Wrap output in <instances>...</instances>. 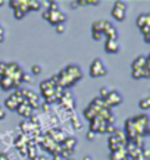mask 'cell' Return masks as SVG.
I'll use <instances>...</instances> for the list:
<instances>
[{
    "label": "cell",
    "instance_id": "6da1fadb",
    "mask_svg": "<svg viewBox=\"0 0 150 160\" xmlns=\"http://www.w3.org/2000/svg\"><path fill=\"white\" fill-rule=\"evenodd\" d=\"M56 77V82L60 88H71L72 85L78 82V81H81L82 78V71L81 68L78 66V65H68L66 68H63L58 75H54Z\"/></svg>",
    "mask_w": 150,
    "mask_h": 160
},
{
    "label": "cell",
    "instance_id": "7a4b0ae2",
    "mask_svg": "<svg viewBox=\"0 0 150 160\" xmlns=\"http://www.w3.org/2000/svg\"><path fill=\"white\" fill-rule=\"evenodd\" d=\"M103 106H105V102H103L100 97H96L94 100H91V103L88 104V107L84 110V116L87 118L88 121H93L94 118L99 116V112L102 110Z\"/></svg>",
    "mask_w": 150,
    "mask_h": 160
},
{
    "label": "cell",
    "instance_id": "3957f363",
    "mask_svg": "<svg viewBox=\"0 0 150 160\" xmlns=\"http://www.w3.org/2000/svg\"><path fill=\"white\" fill-rule=\"evenodd\" d=\"M43 18L46 21H49L52 25H59V24H65L66 22V15L63 13L62 10H44L43 12Z\"/></svg>",
    "mask_w": 150,
    "mask_h": 160
},
{
    "label": "cell",
    "instance_id": "277c9868",
    "mask_svg": "<svg viewBox=\"0 0 150 160\" xmlns=\"http://www.w3.org/2000/svg\"><path fill=\"white\" fill-rule=\"evenodd\" d=\"M107 73V68L106 63L103 62L100 58H96L90 65V77L91 78H100L105 77Z\"/></svg>",
    "mask_w": 150,
    "mask_h": 160
},
{
    "label": "cell",
    "instance_id": "5b68a950",
    "mask_svg": "<svg viewBox=\"0 0 150 160\" xmlns=\"http://www.w3.org/2000/svg\"><path fill=\"white\" fill-rule=\"evenodd\" d=\"M127 12H128V3L127 2H122V0H118L113 3V8H112V16L115 18L116 21H124L127 16Z\"/></svg>",
    "mask_w": 150,
    "mask_h": 160
},
{
    "label": "cell",
    "instance_id": "8992f818",
    "mask_svg": "<svg viewBox=\"0 0 150 160\" xmlns=\"http://www.w3.org/2000/svg\"><path fill=\"white\" fill-rule=\"evenodd\" d=\"M122 96H121V92L118 91V90H109V94L106 96V98L103 100L105 102V104L106 106H109L112 109L113 106H119L122 103Z\"/></svg>",
    "mask_w": 150,
    "mask_h": 160
},
{
    "label": "cell",
    "instance_id": "52a82bcc",
    "mask_svg": "<svg viewBox=\"0 0 150 160\" xmlns=\"http://www.w3.org/2000/svg\"><path fill=\"white\" fill-rule=\"evenodd\" d=\"M24 102V98L21 97L19 94H18V91H15V92H12L9 97L5 100V106L9 109V110H12V112H16V109L19 107V104Z\"/></svg>",
    "mask_w": 150,
    "mask_h": 160
},
{
    "label": "cell",
    "instance_id": "ba28073f",
    "mask_svg": "<svg viewBox=\"0 0 150 160\" xmlns=\"http://www.w3.org/2000/svg\"><path fill=\"white\" fill-rule=\"evenodd\" d=\"M90 131L94 132V134H102V132H106V128H107V122L103 119V118L97 116L94 118L93 121H90Z\"/></svg>",
    "mask_w": 150,
    "mask_h": 160
},
{
    "label": "cell",
    "instance_id": "9c48e42d",
    "mask_svg": "<svg viewBox=\"0 0 150 160\" xmlns=\"http://www.w3.org/2000/svg\"><path fill=\"white\" fill-rule=\"evenodd\" d=\"M21 82L19 81H13L8 77H2L0 78V88L5 90V91H9V90H13V88H19Z\"/></svg>",
    "mask_w": 150,
    "mask_h": 160
},
{
    "label": "cell",
    "instance_id": "30bf717a",
    "mask_svg": "<svg viewBox=\"0 0 150 160\" xmlns=\"http://www.w3.org/2000/svg\"><path fill=\"white\" fill-rule=\"evenodd\" d=\"M150 68V56H138L134 59V62L131 65L132 69H141V68Z\"/></svg>",
    "mask_w": 150,
    "mask_h": 160
},
{
    "label": "cell",
    "instance_id": "8fae6325",
    "mask_svg": "<svg viewBox=\"0 0 150 160\" xmlns=\"http://www.w3.org/2000/svg\"><path fill=\"white\" fill-rule=\"evenodd\" d=\"M105 50L109 54H116L121 50V44H119L118 40H107L106 44H105Z\"/></svg>",
    "mask_w": 150,
    "mask_h": 160
},
{
    "label": "cell",
    "instance_id": "7c38bea8",
    "mask_svg": "<svg viewBox=\"0 0 150 160\" xmlns=\"http://www.w3.org/2000/svg\"><path fill=\"white\" fill-rule=\"evenodd\" d=\"M16 112L19 113L21 116H24V118H31L33 116V109H31V106H29L25 100L19 104V107L16 109Z\"/></svg>",
    "mask_w": 150,
    "mask_h": 160
},
{
    "label": "cell",
    "instance_id": "4fadbf2b",
    "mask_svg": "<svg viewBox=\"0 0 150 160\" xmlns=\"http://www.w3.org/2000/svg\"><path fill=\"white\" fill-rule=\"evenodd\" d=\"M103 35H105L107 40H118V37H119V34H118V28H115V27L109 22L107 27H106V29H105V32H103Z\"/></svg>",
    "mask_w": 150,
    "mask_h": 160
},
{
    "label": "cell",
    "instance_id": "5bb4252c",
    "mask_svg": "<svg viewBox=\"0 0 150 160\" xmlns=\"http://www.w3.org/2000/svg\"><path fill=\"white\" fill-rule=\"evenodd\" d=\"M109 21H96L94 24L91 25V32H97V34H103L105 29H106Z\"/></svg>",
    "mask_w": 150,
    "mask_h": 160
},
{
    "label": "cell",
    "instance_id": "9a60e30c",
    "mask_svg": "<svg viewBox=\"0 0 150 160\" xmlns=\"http://www.w3.org/2000/svg\"><path fill=\"white\" fill-rule=\"evenodd\" d=\"M132 78L134 79H140V78H150V69L146 68L141 69H132Z\"/></svg>",
    "mask_w": 150,
    "mask_h": 160
},
{
    "label": "cell",
    "instance_id": "2e32d148",
    "mask_svg": "<svg viewBox=\"0 0 150 160\" xmlns=\"http://www.w3.org/2000/svg\"><path fill=\"white\" fill-rule=\"evenodd\" d=\"M137 25H138V28H143V27H150V15L149 13L138 15V18H137Z\"/></svg>",
    "mask_w": 150,
    "mask_h": 160
},
{
    "label": "cell",
    "instance_id": "e0dca14e",
    "mask_svg": "<svg viewBox=\"0 0 150 160\" xmlns=\"http://www.w3.org/2000/svg\"><path fill=\"white\" fill-rule=\"evenodd\" d=\"M125 156H127V151L124 147H122V148H118V150L111 151V160H122Z\"/></svg>",
    "mask_w": 150,
    "mask_h": 160
},
{
    "label": "cell",
    "instance_id": "ac0fdd59",
    "mask_svg": "<svg viewBox=\"0 0 150 160\" xmlns=\"http://www.w3.org/2000/svg\"><path fill=\"white\" fill-rule=\"evenodd\" d=\"M43 5V2H37V0H28V8L29 10H39Z\"/></svg>",
    "mask_w": 150,
    "mask_h": 160
},
{
    "label": "cell",
    "instance_id": "d6986e66",
    "mask_svg": "<svg viewBox=\"0 0 150 160\" xmlns=\"http://www.w3.org/2000/svg\"><path fill=\"white\" fill-rule=\"evenodd\" d=\"M138 106H140V109H143V110H147L150 107V97H144L143 100H140Z\"/></svg>",
    "mask_w": 150,
    "mask_h": 160
},
{
    "label": "cell",
    "instance_id": "ffe728a7",
    "mask_svg": "<svg viewBox=\"0 0 150 160\" xmlns=\"http://www.w3.org/2000/svg\"><path fill=\"white\" fill-rule=\"evenodd\" d=\"M41 66L40 65H33V68H31V75H40L41 73Z\"/></svg>",
    "mask_w": 150,
    "mask_h": 160
},
{
    "label": "cell",
    "instance_id": "44dd1931",
    "mask_svg": "<svg viewBox=\"0 0 150 160\" xmlns=\"http://www.w3.org/2000/svg\"><path fill=\"white\" fill-rule=\"evenodd\" d=\"M5 38H6V29H5V27H3V24L0 22V43H3Z\"/></svg>",
    "mask_w": 150,
    "mask_h": 160
},
{
    "label": "cell",
    "instance_id": "7402d4cb",
    "mask_svg": "<svg viewBox=\"0 0 150 160\" xmlns=\"http://www.w3.org/2000/svg\"><path fill=\"white\" fill-rule=\"evenodd\" d=\"M34 81V77L31 73H24L22 75V82H33Z\"/></svg>",
    "mask_w": 150,
    "mask_h": 160
},
{
    "label": "cell",
    "instance_id": "603a6c76",
    "mask_svg": "<svg viewBox=\"0 0 150 160\" xmlns=\"http://www.w3.org/2000/svg\"><path fill=\"white\" fill-rule=\"evenodd\" d=\"M107 94H109V88H107V87H102V88H100V98H102V100H105V98H106Z\"/></svg>",
    "mask_w": 150,
    "mask_h": 160
},
{
    "label": "cell",
    "instance_id": "cb8c5ba5",
    "mask_svg": "<svg viewBox=\"0 0 150 160\" xmlns=\"http://www.w3.org/2000/svg\"><path fill=\"white\" fill-rule=\"evenodd\" d=\"M6 66H8V63H6V62H0V78H2V77H5Z\"/></svg>",
    "mask_w": 150,
    "mask_h": 160
},
{
    "label": "cell",
    "instance_id": "d4e9b609",
    "mask_svg": "<svg viewBox=\"0 0 150 160\" xmlns=\"http://www.w3.org/2000/svg\"><path fill=\"white\" fill-rule=\"evenodd\" d=\"M56 32H58V34H63V32H65V24L56 25Z\"/></svg>",
    "mask_w": 150,
    "mask_h": 160
},
{
    "label": "cell",
    "instance_id": "484cf974",
    "mask_svg": "<svg viewBox=\"0 0 150 160\" xmlns=\"http://www.w3.org/2000/svg\"><path fill=\"white\" fill-rule=\"evenodd\" d=\"M13 15H15L16 19H22V18L25 16V13L24 12H21V10H13Z\"/></svg>",
    "mask_w": 150,
    "mask_h": 160
},
{
    "label": "cell",
    "instance_id": "4316f807",
    "mask_svg": "<svg viewBox=\"0 0 150 160\" xmlns=\"http://www.w3.org/2000/svg\"><path fill=\"white\" fill-rule=\"evenodd\" d=\"M91 35H93V38H94V41H100L105 37L103 34H97V32H91Z\"/></svg>",
    "mask_w": 150,
    "mask_h": 160
},
{
    "label": "cell",
    "instance_id": "83f0119b",
    "mask_svg": "<svg viewBox=\"0 0 150 160\" xmlns=\"http://www.w3.org/2000/svg\"><path fill=\"white\" fill-rule=\"evenodd\" d=\"M94 138H96V134H94V132H91V131H88V134H87V140H88V141H93Z\"/></svg>",
    "mask_w": 150,
    "mask_h": 160
},
{
    "label": "cell",
    "instance_id": "f1b7e54d",
    "mask_svg": "<svg viewBox=\"0 0 150 160\" xmlns=\"http://www.w3.org/2000/svg\"><path fill=\"white\" fill-rule=\"evenodd\" d=\"M0 160H10V156L8 153H0Z\"/></svg>",
    "mask_w": 150,
    "mask_h": 160
},
{
    "label": "cell",
    "instance_id": "f546056e",
    "mask_svg": "<svg viewBox=\"0 0 150 160\" xmlns=\"http://www.w3.org/2000/svg\"><path fill=\"white\" fill-rule=\"evenodd\" d=\"M5 118H6V112L2 109V106H0V121H2V119H5Z\"/></svg>",
    "mask_w": 150,
    "mask_h": 160
},
{
    "label": "cell",
    "instance_id": "4dcf8cb0",
    "mask_svg": "<svg viewBox=\"0 0 150 160\" xmlns=\"http://www.w3.org/2000/svg\"><path fill=\"white\" fill-rule=\"evenodd\" d=\"M53 160H63L62 156H60V153H56V154H53Z\"/></svg>",
    "mask_w": 150,
    "mask_h": 160
},
{
    "label": "cell",
    "instance_id": "1f68e13d",
    "mask_svg": "<svg viewBox=\"0 0 150 160\" xmlns=\"http://www.w3.org/2000/svg\"><path fill=\"white\" fill-rule=\"evenodd\" d=\"M131 160H147V159H144V157L141 156V153H140V154L137 156V157H134V159H131Z\"/></svg>",
    "mask_w": 150,
    "mask_h": 160
},
{
    "label": "cell",
    "instance_id": "d6a6232c",
    "mask_svg": "<svg viewBox=\"0 0 150 160\" xmlns=\"http://www.w3.org/2000/svg\"><path fill=\"white\" fill-rule=\"evenodd\" d=\"M82 160H93V157H91V156H85Z\"/></svg>",
    "mask_w": 150,
    "mask_h": 160
},
{
    "label": "cell",
    "instance_id": "836d02e7",
    "mask_svg": "<svg viewBox=\"0 0 150 160\" xmlns=\"http://www.w3.org/2000/svg\"><path fill=\"white\" fill-rule=\"evenodd\" d=\"M6 3H8V2H6V0H0V6H3V5H6Z\"/></svg>",
    "mask_w": 150,
    "mask_h": 160
},
{
    "label": "cell",
    "instance_id": "e575fe53",
    "mask_svg": "<svg viewBox=\"0 0 150 160\" xmlns=\"http://www.w3.org/2000/svg\"><path fill=\"white\" fill-rule=\"evenodd\" d=\"M122 160H131V159H130V157H128V156H125V157H124V159H122Z\"/></svg>",
    "mask_w": 150,
    "mask_h": 160
},
{
    "label": "cell",
    "instance_id": "d590c367",
    "mask_svg": "<svg viewBox=\"0 0 150 160\" xmlns=\"http://www.w3.org/2000/svg\"><path fill=\"white\" fill-rule=\"evenodd\" d=\"M66 160H74V159H72V157H69V159H66Z\"/></svg>",
    "mask_w": 150,
    "mask_h": 160
}]
</instances>
